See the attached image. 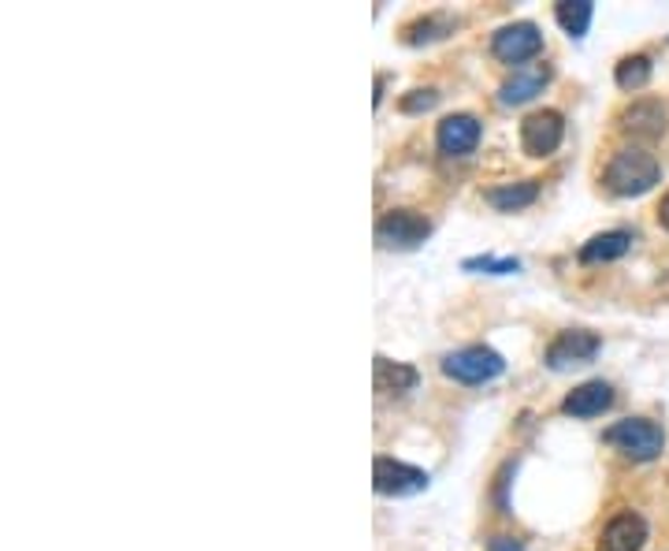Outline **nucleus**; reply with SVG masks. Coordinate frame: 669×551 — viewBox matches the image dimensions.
Masks as SVG:
<instances>
[{"instance_id": "1", "label": "nucleus", "mask_w": 669, "mask_h": 551, "mask_svg": "<svg viewBox=\"0 0 669 551\" xmlns=\"http://www.w3.org/2000/svg\"><path fill=\"white\" fill-rule=\"evenodd\" d=\"M658 175H662V168H658L655 153H647V149H639V146H625V149H618L614 161L607 164L602 183H607V191L618 194V198H639V194H647L658 183Z\"/></svg>"}, {"instance_id": "8", "label": "nucleus", "mask_w": 669, "mask_h": 551, "mask_svg": "<svg viewBox=\"0 0 669 551\" xmlns=\"http://www.w3.org/2000/svg\"><path fill=\"white\" fill-rule=\"evenodd\" d=\"M480 135H484V127H480L476 116H469V112H454V116H447L439 124L436 146H439L442 157H465L480 146Z\"/></svg>"}, {"instance_id": "18", "label": "nucleus", "mask_w": 669, "mask_h": 551, "mask_svg": "<svg viewBox=\"0 0 669 551\" xmlns=\"http://www.w3.org/2000/svg\"><path fill=\"white\" fill-rule=\"evenodd\" d=\"M614 79H618V87L628 90V93H633V90H644L647 82H651V56H644V53L625 56V60L618 64Z\"/></svg>"}, {"instance_id": "17", "label": "nucleus", "mask_w": 669, "mask_h": 551, "mask_svg": "<svg viewBox=\"0 0 669 551\" xmlns=\"http://www.w3.org/2000/svg\"><path fill=\"white\" fill-rule=\"evenodd\" d=\"M591 12H596L591 0H562V4L554 8V19H558V26L569 37H584L591 26Z\"/></svg>"}, {"instance_id": "15", "label": "nucleus", "mask_w": 669, "mask_h": 551, "mask_svg": "<svg viewBox=\"0 0 669 551\" xmlns=\"http://www.w3.org/2000/svg\"><path fill=\"white\" fill-rule=\"evenodd\" d=\"M540 198V186L532 180L524 183H503V186H492L487 191V205L498 213H517V209H529V205Z\"/></svg>"}, {"instance_id": "21", "label": "nucleus", "mask_w": 669, "mask_h": 551, "mask_svg": "<svg viewBox=\"0 0 669 551\" xmlns=\"http://www.w3.org/2000/svg\"><path fill=\"white\" fill-rule=\"evenodd\" d=\"M439 105V90H413V93H405L402 97V112H428V108H436Z\"/></svg>"}, {"instance_id": "7", "label": "nucleus", "mask_w": 669, "mask_h": 551, "mask_svg": "<svg viewBox=\"0 0 669 551\" xmlns=\"http://www.w3.org/2000/svg\"><path fill=\"white\" fill-rule=\"evenodd\" d=\"M492 53L503 64H529L543 53V34L535 23H510L492 37Z\"/></svg>"}, {"instance_id": "19", "label": "nucleus", "mask_w": 669, "mask_h": 551, "mask_svg": "<svg viewBox=\"0 0 669 551\" xmlns=\"http://www.w3.org/2000/svg\"><path fill=\"white\" fill-rule=\"evenodd\" d=\"M454 31V23H450L447 15H424L417 23H410L402 31V42L405 45H424V42H436V37H447Z\"/></svg>"}, {"instance_id": "20", "label": "nucleus", "mask_w": 669, "mask_h": 551, "mask_svg": "<svg viewBox=\"0 0 669 551\" xmlns=\"http://www.w3.org/2000/svg\"><path fill=\"white\" fill-rule=\"evenodd\" d=\"M465 268H469V273L480 268V273L506 276V273H517V268H521V261H517V257H492V254H484V257H469Z\"/></svg>"}, {"instance_id": "23", "label": "nucleus", "mask_w": 669, "mask_h": 551, "mask_svg": "<svg viewBox=\"0 0 669 551\" xmlns=\"http://www.w3.org/2000/svg\"><path fill=\"white\" fill-rule=\"evenodd\" d=\"M658 220H662V228H669V194L662 198V205H658Z\"/></svg>"}, {"instance_id": "14", "label": "nucleus", "mask_w": 669, "mask_h": 551, "mask_svg": "<svg viewBox=\"0 0 669 551\" xmlns=\"http://www.w3.org/2000/svg\"><path fill=\"white\" fill-rule=\"evenodd\" d=\"M628 246H633V236L628 231H602V236L588 239L580 246V261L584 265H602V261H618L628 254Z\"/></svg>"}, {"instance_id": "22", "label": "nucleus", "mask_w": 669, "mask_h": 551, "mask_svg": "<svg viewBox=\"0 0 669 551\" xmlns=\"http://www.w3.org/2000/svg\"><path fill=\"white\" fill-rule=\"evenodd\" d=\"M487 551H524V548H521V540H514V537H492L487 540Z\"/></svg>"}, {"instance_id": "6", "label": "nucleus", "mask_w": 669, "mask_h": 551, "mask_svg": "<svg viewBox=\"0 0 669 551\" xmlns=\"http://www.w3.org/2000/svg\"><path fill=\"white\" fill-rule=\"evenodd\" d=\"M372 484L380 496H417L428 489V473L417 466H405L399 459H376L372 462Z\"/></svg>"}, {"instance_id": "9", "label": "nucleus", "mask_w": 669, "mask_h": 551, "mask_svg": "<svg viewBox=\"0 0 669 551\" xmlns=\"http://www.w3.org/2000/svg\"><path fill=\"white\" fill-rule=\"evenodd\" d=\"M602 340L596 332H562L558 340L546 347V366L551 369H573V366H584V361H591L599 354Z\"/></svg>"}, {"instance_id": "11", "label": "nucleus", "mask_w": 669, "mask_h": 551, "mask_svg": "<svg viewBox=\"0 0 669 551\" xmlns=\"http://www.w3.org/2000/svg\"><path fill=\"white\" fill-rule=\"evenodd\" d=\"M644 544H647V521L633 515V510H621L618 518H610L599 537V551H639Z\"/></svg>"}, {"instance_id": "12", "label": "nucleus", "mask_w": 669, "mask_h": 551, "mask_svg": "<svg viewBox=\"0 0 669 551\" xmlns=\"http://www.w3.org/2000/svg\"><path fill=\"white\" fill-rule=\"evenodd\" d=\"M610 406H614V388L602 384V380H588V384L573 388L562 403V410L569 417H599Z\"/></svg>"}, {"instance_id": "10", "label": "nucleus", "mask_w": 669, "mask_h": 551, "mask_svg": "<svg viewBox=\"0 0 669 551\" xmlns=\"http://www.w3.org/2000/svg\"><path fill=\"white\" fill-rule=\"evenodd\" d=\"M666 127H669V112L662 101H655V97L633 101V105L621 112V130L633 138H647V142H651V138L666 135Z\"/></svg>"}, {"instance_id": "5", "label": "nucleus", "mask_w": 669, "mask_h": 551, "mask_svg": "<svg viewBox=\"0 0 669 551\" xmlns=\"http://www.w3.org/2000/svg\"><path fill=\"white\" fill-rule=\"evenodd\" d=\"M562 138H565V119L558 108H540V112H532V116H524L521 146L529 157H540L543 161V157H551L554 149L562 146Z\"/></svg>"}, {"instance_id": "2", "label": "nucleus", "mask_w": 669, "mask_h": 551, "mask_svg": "<svg viewBox=\"0 0 669 551\" xmlns=\"http://www.w3.org/2000/svg\"><path fill=\"white\" fill-rule=\"evenodd\" d=\"M607 444L618 447L621 455H628L633 462H651L662 455L666 433L662 425L647 422V417H628V422H618L607 428Z\"/></svg>"}, {"instance_id": "16", "label": "nucleus", "mask_w": 669, "mask_h": 551, "mask_svg": "<svg viewBox=\"0 0 669 551\" xmlns=\"http://www.w3.org/2000/svg\"><path fill=\"white\" fill-rule=\"evenodd\" d=\"M420 380V372L413 366H402V361H388V358H376V388L388 391V395H405L413 391Z\"/></svg>"}, {"instance_id": "4", "label": "nucleus", "mask_w": 669, "mask_h": 551, "mask_svg": "<svg viewBox=\"0 0 669 551\" xmlns=\"http://www.w3.org/2000/svg\"><path fill=\"white\" fill-rule=\"evenodd\" d=\"M431 236V220L413 209H391L376 220V242L383 250H417Z\"/></svg>"}, {"instance_id": "13", "label": "nucleus", "mask_w": 669, "mask_h": 551, "mask_svg": "<svg viewBox=\"0 0 669 551\" xmlns=\"http://www.w3.org/2000/svg\"><path fill=\"white\" fill-rule=\"evenodd\" d=\"M546 82H551V68H546V64L521 68L498 87V101H503V105H524V101H532L535 93H543Z\"/></svg>"}, {"instance_id": "3", "label": "nucleus", "mask_w": 669, "mask_h": 551, "mask_svg": "<svg viewBox=\"0 0 669 551\" xmlns=\"http://www.w3.org/2000/svg\"><path fill=\"white\" fill-rule=\"evenodd\" d=\"M503 354L492 347H461L442 358V372L450 380H461V384H487V380L503 377Z\"/></svg>"}]
</instances>
